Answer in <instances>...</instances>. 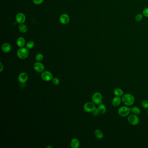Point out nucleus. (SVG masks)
<instances>
[{
    "label": "nucleus",
    "instance_id": "1",
    "mask_svg": "<svg viewBox=\"0 0 148 148\" xmlns=\"http://www.w3.org/2000/svg\"><path fill=\"white\" fill-rule=\"evenodd\" d=\"M122 101L126 106H132L134 103V97L133 95L129 93L124 94L122 96Z\"/></svg>",
    "mask_w": 148,
    "mask_h": 148
},
{
    "label": "nucleus",
    "instance_id": "2",
    "mask_svg": "<svg viewBox=\"0 0 148 148\" xmlns=\"http://www.w3.org/2000/svg\"><path fill=\"white\" fill-rule=\"evenodd\" d=\"M17 55L20 59L23 60L26 59L29 56V50L27 48L22 47L17 51Z\"/></svg>",
    "mask_w": 148,
    "mask_h": 148
},
{
    "label": "nucleus",
    "instance_id": "3",
    "mask_svg": "<svg viewBox=\"0 0 148 148\" xmlns=\"http://www.w3.org/2000/svg\"><path fill=\"white\" fill-rule=\"evenodd\" d=\"M130 111V108L126 106H123L119 108L118 112L121 117H125L129 115Z\"/></svg>",
    "mask_w": 148,
    "mask_h": 148
},
{
    "label": "nucleus",
    "instance_id": "4",
    "mask_svg": "<svg viewBox=\"0 0 148 148\" xmlns=\"http://www.w3.org/2000/svg\"><path fill=\"white\" fill-rule=\"evenodd\" d=\"M102 94L100 92H95L92 95V101L94 104L100 105L102 103Z\"/></svg>",
    "mask_w": 148,
    "mask_h": 148
},
{
    "label": "nucleus",
    "instance_id": "5",
    "mask_svg": "<svg viewBox=\"0 0 148 148\" xmlns=\"http://www.w3.org/2000/svg\"><path fill=\"white\" fill-rule=\"evenodd\" d=\"M128 120L129 123L133 125H137L139 122V119L138 116L135 114L129 115L128 118Z\"/></svg>",
    "mask_w": 148,
    "mask_h": 148
},
{
    "label": "nucleus",
    "instance_id": "6",
    "mask_svg": "<svg viewBox=\"0 0 148 148\" xmlns=\"http://www.w3.org/2000/svg\"><path fill=\"white\" fill-rule=\"evenodd\" d=\"M41 78L43 80L46 82H49L52 80L53 76L52 73L48 71H44L43 72L41 75Z\"/></svg>",
    "mask_w": 148,
    "mask_h": 148
},
{
    "label": "nucleus",
    "instance_id": "7",
    "mask_svg": "<svg viewBox=\"0 0 148 148\" xmlns=\"http://www.w3.org/2000/svg\"><path fill=\"white\" fill-rule=\"evenodd\" d=\"M83 108L85 111L88 113L92 112L96 108L95 104L93 102H87L84 105Z\"/></svg>",
    "mask_w": 148,
    "mask_h": 148
},
{
    "label": "nucleus",
    "instance_id": "8",
    "mask_svg": "<svg viewBox=\"0 0 148 148\" xmlns=\"http://www.w3.org/2000/svg\"><path fill=\"white\" fill-rule=\"evenodd\" d=\"M26 19V16L24 13H17L16 16V21L19 24H23L25 22Z\"/></svg>",
    "mask_w": 148,
    "mask_h": 148
},
{
    "label": "nucleus",
    "instance_id": "9",
    "mask_svg": "<svg viewBox=\"0 0 148 148\" xmlns=\"http://www.w3.org/2000/svg\"><path fill=\"white\" fill-rule=\"evenodd\" d=\"M34 68L37 72L42 73L44 71V66L42 63L38 61L34 64Z\"/></svg>",
    "mask_w": 148,
    "mask_h": 148
},
{
    "label": "nucleus",
    "instance_id": "10",
    "mask_svg": "<svg viewBox=\"0 0 148 148\" xmlns=\"http://www.w3.org/2000/svg\"><path fill=\"white\" fill-rule=\"evenodd\" d=\"M69 21H70V18L69 16L66 13H63L60 16V22L62 24L64 25L68 24L69 23Z\"/></svg>",
    "mask_w": 148,
    "mask_h": 148
},
{
    "label": "nucleus",
    "instance_id": "11",
    "mask_svg": "<svg viewBox=\"0 0 148 148\" xmlns=\"http://www.w3.org/2000/svg\"><path fill=\"white\" fill-rule=\"evenodd\" d=\"M28 79V76L27 73L23 72L20 73L18 77V80L20 83H24L27 82Z\"/></svg>",
    "mask_w": 148,
    "mask_h": 148
},
{
    "label": "nucleus",
    "instance_id": "12",
    "mask_svg": "<svg viewBox=\"0 0 148 148\" xmlns=\"http://www.w3.org/2000/svg\"><path fill=\"white\" fill-rule=\"evenodd\" d=\"M122 99L120 97V96H115L112 100V104L114 107H117L120 105Z\"/></svg>",
    "mask_w": 148,
    "mask_h": 148
},
{
    "label": "nucleus",
    "instance_id": "13",
    "mask_svg": "<svg viewBox=\"0 0 148 148\" xmlns=\"http://www.w3.org/2000/svg\"><path fill=\"white\" fill-rule=\"evenodd\" d=\"M2 50L3 52L8 53L11 51V46L10 44L8 43H5L2 45Z\"/></svg>",
    "mask_w": 148,
    "mask_h": 148
},
{
    "label": "nucleus",
    "instance_id": "14",
    "mask_svg": "<svg viewBox=\"0 0 148 148\" xmlns=\"http://www.w3.org/2000/svg\"><path fill=\"white\" fill-rule=\"evenodd\" d=\"M25 43L26 41L25 39L23 37H19L17 40V46L20 48L23 47V46H24Z\"/></svg>",
    "mask_w": 148,
    "mask_h": 148
},
{
    "label": "nucleus",
    "instance_id": "15",
    "mask_svg": "<svg viewBox=\"0 0 148 148\" xmlns=\"http://www.w3.org/2000/svg\"><path fill=\"white\" fill-rule=\"evenodd\" d=\"M70 146L72 148H78L80 146V142L77 138L72 139L70 142Z\"/></svg>",
    "mask_w": 148,
    "mask_h": 148
},
{
    "label": "nucleus",
    "instance_id": "16",
    "mask_svg": "<svg viewBox=\"0 0 148 148\" xmlns=\"http://www.w3.org/2000/svg\"><path fill=\"white\" fill-rule=\"evenodd\" d=\"M94 135L96 138L99 139H101L104 137L103 133L100 129H96L94 132Z\"/></svg>",
    "mask_w": 148,
    "mask_h": 148
},
{
    "label": "nucleus",
    "instance_id": "17",
    "mask_svg": "<svg viewBox=\"0 0 148 148\" xmlns=\"http://www.w3.org/2000/svg\"><path fill=\"white\" fill-rule=\"evenodd\" d=\"M114 93L116 96H123L124 92L121 89L117 88L114 90Z\"/></svg>",
    "mask_w": 148,
    "mask_h": 148
},
{
    "label": "nucleus",
    "instance_id": "18",
    "mask_svg": "<svg viewBox=\"0 0 148 148\" xmlns=\"http://www.w3.org/2000/svg\"><path fill=\"white\" fill-rule=\"evenodd\" d=\"M98 109L100 112V113L102 114H105L106 112V108L104 104L101 103L100 104L99 106H98Z\"/></svg>",
    "mask_w": 148,
    "mask_h": 148
},
{
    "label": "nucleus",
    "instance_id": "19",
    "mask_svg": "<svg viewBox=\"0 0 148 148\" xmlns=\"http://www.w3.org/2000/svg\"><path fill=\"white\" fill-rule=\"evenodd\" d=\"M130 111L133 114L138 115L140 113V109L137 106H134L130 108Z\"/></svg>",
    "mask_w": 148,
    "mask_h": 148
},
{
    "label": "nucleus",
    "instance_id": "20",
    "mask_svg": "<svg viewBox=\"0 0 148 148\" xmlns=\"http://www.w3.org/2000/svg\"><path fill=\"white\" fill-rule=\"evenodd\" d=\"M18 29L20 31L21 33H25L27 31L28 28L26 25L23 23L20 24L18 27Z\"/></svg>",
    "mask_w": 148,
    "mask_h": 148
},
{
    "label": "nucleus",
    "instance_id": "21",
    "mask_svg": "<svg viewBox=\"0 0 148 148\" xmlns=\"http://www.w3.org/2000/svg\"><path fill=\"white\" fill-rule=\"evenodd\" d=\"M35 46V43L33 41H29L26 44V48L28 50L33 49Z\"/></svg>",
    "mask_w": 148,
    "mask_h": 148
},
{
    "label": "nucleus",
    "instance_id": "22",
    "mask_svg": "<svg viewBox=\"0 0 148 148\" xmlns=\"http://www.w3.org/2000/svg\"><path fill=\"white\" fill-rule=\"evenodd\" d=\"M43 59H44V56L42 54L39 53L37 54L36 56V60L37 61H40L42 60Z\"/></svg>",
    "mask_w": 148,
    "mask_h": 148
},
{
    "label": "nucleus",
    "instance_id": "23",
    "mask_svg": "<svg viewBox=\"0 0 148 148\" xmlns=\"http://www.w3.org/2000/svg\"><path fill=\"white\" fill-rule=\"evenodd\" d=\"M60 80L57 77H54L52 79V82L55 85H58L60 83Z\"/></svg>",
    "mask_w": 148,
    "mask_h": 148
},
{
    "label": "nucleus",
    "instance_id": "24",
    "mask_svg": "<svg viewBox=\"0 0 148 148\" xmlns=\"http://www.w3.org/2000/svg\"><path fill=\"white\" fill-rule=\"evenodd\" d=\"M142 107L145 109L148 108V101L146 100H143L141 103Z\"/></svg>",
    "mask_w": 148,
    "mask_h": 148
},
{
    "label": "nucleus",
    "instance_id": "25",
    "mask_svg": "<svg viewBox=\"0 0 148 148\" xmlns=\"http://www.w3.org/2000/svg\"><path fill=\"white\" fill-rule=\"evenodd\" d=\"M143 18V15L141 14H138L137 15H136L135 17V19L136 21L137 22H139L141 21Z\"/></svg>",
    "mask_w": 148,
    "mask_h": 148
},
{
    "label": "nucleus",
    "instance_id": "26",
    "mask_svg": "<svg viewBox=\"0 0 148 148\" xmlns=\"http://www.w3.org/2000/svg\"><path fill=\"white\" fill-rule=\"evenodd\" d=\"M92 115H94V116H96L98 115V114L100 113V112L99 111L98 108H96L92 112Z\"/></svg>",
    "mask_w": 148,
    "mask_h": 148
},
{
    "label": "nucleus",
    "instance_id": "27",
    "mask_svg": "<svg viewBox=\"0 0 148 148\" xmlns=\"http://www.w3.org/2000/svg\"><path fill=\"white\" fill-rule=\"evenodd\" d=\"M142 14L145 17H148V8H145L142 12Z\"/></svg>",
    "mask_w": 148,
    "mask_h": 148
},
{
    "label": "nucleus",
    "instance_id": "28",
    "mask_svg": "<svg viewBox=\"0 0 148 148\" xmlns=\"http://www.w3.org/2000/svg\"><path fill=\"white\" fill-rule=\"evenodd\" d=\"M44 0H33L34 4L36 5H40L42 4Z\"/></svg>",
    "mask_w": 148,
    "mask_h": 148
},
{
    "label": "nucleus",
    "instance_id": "29",
    "mask_svg": "<svg viewBox=\"0 0 148 148\" xmlns=\"http://www.w3.org/2000/svg\"><path fill=\"white\" fill-rule=\"evenodd\" d=\"M0 72H1L2 70L4 69V66L3 65V64H2L1 63H0Z\"/></svg>",
    "mask_w": 148,
    "mask_h": 148
},
{
    "label": "nucleus",
    "instance_id": "30",
    "mask_svg": "<svg viewBox=\"0 0 148 148\" xmlns=\"http://www.w3.org/2000/svg\"><path fill=\"white\" fill-rule=\"evenodd\" d=\"M52 148V146H47V148Z\"/></svg>",
    "mask_w": 148,
    "mask_h": 148
},
{
    "label": "nucleus",
    "instance_id": "31",
    "mask_svg": "<svg viewBox=\"0 0 148 148\" xmlns=\"http://www.w3.org/2000/svg\"><path fill=\"white\" fill-rule=\"evenodd\" d=\"M147 114L148 115V110H147Z\"/></svg>",
    "mask_w": 148,
    "mask_h": 148
}]
</instances>
